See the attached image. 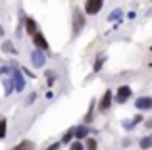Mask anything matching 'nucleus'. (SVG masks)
<instances>
[{
    "instance_id": "nucleus-1",
    "label": "nucleus",
    "mask_w": 152,
    "mask_h": 150,
    "mask_svg": "<svg viewBox=\"0 0 152 150\" xmlns=\"http://www.w3.org/2000/svg\"><path fill=\"white\" fill-rule=\"evenodd\" d=\"M71 25H73V37H77L79 33L83 31V27H85V15H83V12L79 10V8H73V15H71Z\"/></svg>"
},
{
    "instance_id": "nucleus-2",
    "label": "nucleus",
    "mask_w": 152,
    "mask_h": 150,
    "mask_svg": "<svg viewBox=\"0 0 152 150\" xmlns=\"http://www.w3.org/2000/svg\"><path fill=\"white\" fill-rule=\"evenodd\" d=\"M131 94H133L131 87H129V85H121V87H118V90H115L114 100L118 102V104H125V102L131 98Z\"/></svg>"
},
{
    "instance_id": "nucleus-3",
    "label": "nucleus",
    "mask_w": 152,
    "mask_h": 150,
    "mask_svg": "<svg viewBox=\"0 0 152 150\" xmlns=\"http://www.w3.org/2000/svg\"><path fill=\"white\" fill-rule=\"evenodd\" d=\"M12 81H14V90L21 92L25 89V77H23V71L18 68H12Z\"/></svg>"
},
{
    "instance_id": "nucleus-4",
    "label": "nucleus",
    "mask_w": 152,
    "mask_h": 150,
    "mask_svg": "<svg viewBox=\"0 0 152 150\" xmlns=\"http://www.w3.org/2000/svg\"><path fill=\"white\" fill-rule=\"evenodd\" d=\"M104 0H87L85 2V14L87 15H96L102 10Z\"/></svg>"
},
{
    "instance_id": "nucleus-5",
    "label": "nucleus",
    "mask_w": 152,
    "mask_h": 150,
    "mask_svg": "<svg viewBox=\"0 0 152 150\" xmlns=\"http://www.w3.org/2000/svg\"><path fill=\"white\" fill-rule=\"evenodd\" d=\"M112 102H114V94H112V90H104V94L100 96V102H98V110L100 112H108L112 106Z\"/></svg>"
},
{
    "instance_id": "nucleus-6",
    "label": "nucleus",
    "mask_w": 152,
    "mask_h": 150,
    "mask_svg": "<svg viewBox=\"0 0 152 150\" xmlns=\"http://www.w3.org/2000/svg\"><path fill=\"white\" fill-rule=\"evenodd\" d=\"M31 64H33L35 68H42V66L46 64L45 50H41V48H35L33 52H31Z\"/></svg>"
},
{
    "instance_id": "nucleus-7",
    "label": "nucleus",
    "mask_w": 152,
    "mask_h": 150,
    "mask_svg": "<svg viewBox=\"0 0 152 150\" xmlns=\"http://www.w3.org/2000/svg\"><path fill=\"white\" fill-rule=\"evenodd\" d=\"M89 133H94V131H93V129H91L87 123L73 127V137H75V139H79V141H81V139H87V137H89Z\"/></svg>"
},
{
    "instance_id": "nucleus-8",
    "label": "nucleus",
    "mask_w": 152,
    "mask_h": 150,
    "mask_svg": "<svg viewBox=\"0 0 152 150\" xmlns=\"http://www.w3.org/2000/svg\"><path fill=\"white\" fill-rule=\"evenodd\" d=\"M33 44H35V48H41V50H45V52L48 50V41H46V37L42 33H39V31L33 35Z\"/></svg>"
},
{
    "instance_id": "nucleus-9",
    "label": "nucleus",
    "mask_w": 152,
    "mask_h": 150,
    "mask_svg": "<svg viewBox=\"0 0 152 150\" xmlns=\"http://www.w3.org/2000/svg\"><path fill=\"white\" fill-rule=\"evenodd\" d=\"M135 108L137 110H152V96H139L135 100Z\"/></svg>"
},
{
    "instance_id": "nucleus-10",
    "label": "nucleus",
    "mask_w": 152,
    "mask_h": 150,
    "mask_svg": "<svg viewBox=\"0 0 152 150\" xmlns=\"http://www.w3.org/2000/svg\"><path fill=\"white\" fill-rule=\"evenodd\" d=\"M23 25H25L27 35H31V37H33V35L37 33V21H35L33 17H25V19H23Z\"/></svg>"
},
{
    "instance_id": "nucleus-11",
    "label": "nucleus",
    "mask_w": 152,
    "mask_h": 150,
    "mask_svg": "<svg viewBox=\"0 0 152 150\" xmlns=\"http://www.w3.org/2000/svg\"><path fill=\"white\" fill-rule=\"evenodd\" d=\"M141 121H145V119H142V116H141V114H137V116H135L131 121H123V127H125V131H131V129H133V127H137V125L141 123Z\"/></svg>"
},
{
    "instance_id": "nucleus-12",
    "label": "nucleus",
    "mask_w": 152,
    "mask_h": 150,
    "mask_svg": "<svg viewBox=\"0 0 152 150\" xmlns=\"http://www.w3.org/2000/svg\"><path fill=\"white\" fill-rule=\"evenodd\" d=\"M139 146H141V150L152 148V133H150V135H146V137H142V139L139 141Z\"/></svg>"
},
{
    "instance_id": "nucleus-13",
    "label": "nucleus",
    "mask_w": 152,
    "mask_h": 150,
    "mask_svg": "<svg viewBox=\"0 0 152 150\" xmlns=\"http://www.w3.org/2000/svg\"><path fill=\"white\" fill-rule=\"evenodd\" d=\"M104 62H106V56L100 52V54H96V60H94V66H93V69L94 71H100L102 69V66H104Z\"/></svg>"
},
{
    "instance_id": "nucleus-14",
    "label": "nucleus",
    "mask_w": 152,
    "mask_h": 150,
    "mask_svg": "<svg viewBox=\"0 0 152 150\" xmlns=\"http://www.w3.org/2000/svg\"><path fill=\"white\" fill-rule=\"evenodd\" d=\"M2 50H4V52H8V54H14V56L18 54V50H15V46L12 44L10 41H4V42H2Z\"/></svg>"
},
{
    "instance_id": "nucleus-15",
    "label": "nucleus",
    "mask_w": 152,
    "mask_h": 150,
    "mask_svg": "<svg viewBox=\"0 0 152 150\" xmlns=\"http://www.w3.org/2000/svg\"><path fill=\"white\" fill-rule=\"evenodd\" d=\"M121 17H123V12L121 10H114L110 15H108V21H119L121 23Z\"/></svg>"
},
{
    "instance_id": "nucleus-16",
    "label": "nucleus",
    "mask_w": 152,
    "mask_h": 150,
    "mask_svg": "<svg viewBox=\"0 0 152 150\" xmlns=\"http://www.w3.org/2000/svg\"><path fill=\"white\" fill-rule=\"evenodd\" d=\"M94 102L96 100H91V106H89V112L85 114V117H83V119H85V123H91V121H93V112H94Z\"/></svg>"
},
{
    "instance_id": "nucleus-17",
    "label": "nucleus",
    "mask_w": 152,
    "mask_h": 150,
    "mask_svg": "<svg viewBox=\"0 0 152 150\" xmlns=\"http://www.w3.org/2000/svg\"><path fill=\"white\" fill-rule=\"evenodd\" d=\"M85 148H87V150H96V148H98V143H96V139H93V137H87Z\"/></svg>"
},
{
    "instance_id": "nucleus-18",
    "label": "nucleus",
    "mask_w": 152,
    "mask_h": 150,
    "mask_svg": "<svg viewBox=\"0 0 152 150\" xmlns=\"http://www.w3.org/2000/svg\"><path fill=\"white\" fill-rule=\"evenodd\" d=\"M6 129H8V121H6V117H0V141L6 137Z\"/></svg>"
},
{
    "instance_id": "nucleus-19",
    "label": "nucleus",
    "mask_w": 152,
    "mask_h": 150,
    "mask_svg": "<svg viewBox=\"0 0 152 150\" xmlns=\"http://www.w3.org/2000/svg\"><path fill=\"white\" fill-rule=\"evenodd\" d=\"M12 90H14V81H12V79H6V81H4V94H12Z\"/></svg>"
},
{
    "instance_id": "nucleus-20",
    "label": "nucleus",
    "mask_w": 152,
    "mask_h": 150,
    "mask_svg": "<svg viewBox=\"0 0 152 150\" xmlns=\"http://www.w3.org/2000/svg\"><path fill=\"white\" fill-rule=\"evenodd\" d=\"M71 139H73V127H71L69 131H66V135L62 137V143H64V144H69Z\"/></svg>"
},
{
    "instance_id": "nucleus-21",
    "label": "nucleus",
    "mask_w": 152,
    "mask_h": 150,
    "mask_svg": "<svg viewBox=\"0 0 152 150\" xmlns=\"http://www.w3.org/2000/svg\"><path fill=\"white\" fill-rule=\"evenodd\" d=\"M69 150H85V144H81V141H75V143H69Z\"/></svg>"
},
{
    "instance_id": "nucleus-22",
    "label": "nucleus",
    "mask_w": 152,
    "mask_h": 150,
    "mask_svg": "<svg viewBox=\"0 0 152 150\" xmlns=\"http://www.w3.org/2000/svg\"><path fill=\"white\" fill-rule=\"evenodd\" d=\"M46 81H48V87L54 85V81H56V73L52 71V69H48V71H46Z\"/></svg>"
},
{
    "instance_id": "nucleus-23",
    "label": "nucleus",
    "mask_w": 152,
    "mask_h": 150,
    "mask_svg": "<svg viewBox=\"0 0 152 150\" xmlns=\"http://www.w3.org/2000/svg\"><path fill=\"white\" fill-rule=\"evenodd\" d=\"M35 100H37V92H31V94H29V96H27V98H25V104H33V102H35Z\"/></svg>"
},
{
    "instance_id": "nucleus-24",
    "label": "nucleus",
    "mask_w": 152,
    "mask_h": 150,
    "mask_svg": "<svg viewBox=\"0 0 152 150\" xmlns=\"http://www.w3.org/2000/svg\"><path fill=\"white\" fill-rule=\"evenodd\" d=\"M6 73H12L10 66H2V68H0V75H6Z\"/></svg>"
},
{
    "instance_id": "nucleus-25",
    "label": "nucleus",
    "mask_w": 152,
    "mask_h": 150,
    "mask_svg": "<svg viewBox=\"0 0 152 150\" xmlns=\"http://www.w3.org/2000/svg\"><path fill=\"white\" fill-rule=\"evenodd\" d=\"M60 146H62V143H52L46 150H60Z\"/></svg>"
},
{
    "instance_id": "nucleus-26",
    "label": "nucleus",
    "mask_w": 152,
    "mask_h": 150,
    "mask_svg": "<svg viewBox=\"0 0 152 150\" xmlns=\"http://www.w3.org/2000/svg\"><path fill=\"white\" fill-rule=\"evenodd\" d=\"M21 71L25 73V75H29V77H35V73H33V71H29V69H27V68H21Z\"/></svg>"
},
{
    "instance_id": "nucleus-27",
    "label": "nucleus",
    "mask_w": 152,
    "mask_h": 150,
    "mask_svg": "<svg viewBox=\"0 0 152 150\" xmlns=\"http://www.w3.org/2000/svg\"><path fill=\"white\" fill-rule=\"evenodd\" d=\"M145 125H146V129H152V119H146Z\"/></svg>"
},
{
    "instance_id": "nucleus-28",
    "label": "nucleus",
    "mask_w": 152,
    "mask_h": 150,
    "mask_svg": "<svg viewBox=\"0 0 152 150\" xmlns=\"http://www.w3.org/2000/svg\"><path fill=\"white\" fill-rule=\"evenodd\" d=\"M127 17H129V19H135V17H137V14H135V12H129V14H127Z\"/></svg>"
},
{
    "instance_id": "nucleus-29",
    "label": "nucleus",
    "mask_w": 152,
    "mask_h": 150,
    "mask_svg": "<svg viewBox=\"0 0 152 150\" xmlns=\"http://www.w3.org/2000/svg\"><path fill=\"white\" fill-rule=\"evenodd\" d=\"M46 98H48V100H50V98H54V92H52V90H48V92H46Z\"/></svg>"
},
{
    "instance_id": "nucleus-30",
    "label": "nucleus",
    "mask_w": 152,
    "mask_h": 150,
    "mask_svg": "<svg viewBox=\"0 0 152 150\" xmlns=\"http://www.w3.org/2000/svg\"><path fill=\"white\" fill-rule=\"evenodd\" d=\"M146 15H152V10H148V12H146Z\"/></svg>"
},
{
    "instance_id": "nucleus-31",
    "label": "nucleus",
    "mask_w": 152,
    "mask_h": 150,
    "mask_svg": "<svg viewBox=\"0 0 152 150\" xmlns=\"http://www.w3.org/2000/svg\"><path fill=\"white\" fill-rule=\"evenodd\" d=\"M2 35H4V31H2V27H0V37H2Z\"/></svg>"
}]
</instances>
